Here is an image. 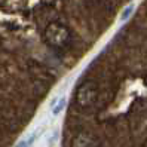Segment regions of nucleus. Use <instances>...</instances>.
Returning <instances> with one entry per match:
<instances>
[{"label": "nucleus", "instance_id": "nucleus-1", "mask_svg": "<svg viewBox=\"0 0 147 147\" xmlns=\"http://www.w3.org/2000/svg\"><path fill=\"white\" fill-rule=\"evenodd\" d=\"M68 37H70V33H68L67 27H64V25L58 24V22L49 24L46 27V30H45L46 42L51 43V45H54V46L64 45V43L68 40Z\"/></svg>", "mask_w": 147, "mask_h": 147}, {"label": "nucleus", "instance_id": "nucleus-2", "mask_svg": "<svg viewBox=\"0 0 147 147\" xmlns=\"http://www.w3.org/2000/svg\"><path fill=\"white\" fill-rule=\"evenodd\" d=\"M97 94H98V91L94 83H91V82L83 83L76 91V101L80 107H89L97 100Z\"/></svg>", "mask_w": 147, "mask_h": 147}, {"label": "nucleus", "instance_id": "nucleus-3", "mask_svg": "<svg viewBox=\"0 0 147 147\" xmlns=\"http://www.w3.org/2000/svg\"><path fill=\"white\" fill-rule=\"evenodd\" d=\"M65 102H67V100H65V97H61V98H58V101H57V104L52 107V113L54 115H58L59 111H61L64 107H65Z\"/></svg>", "mask_w": 147, "mask_h": 147}, {"label": "nucleus", "instance_id": "nucleus-4", "mask_svg": "<svg viewBox=\"0 0 147 147\" xmlns=\"http://www.w3.org/2000/svg\"><path fill=\"white\" fill-rule=\"evenodd\" d=\"M131 11H132V6L126 7V9H125V12H123V15H122V20H126V18H128V15L131 13Z\"/></svg>", "mask_w": 147, "mask_h": 147}]
</instances>
